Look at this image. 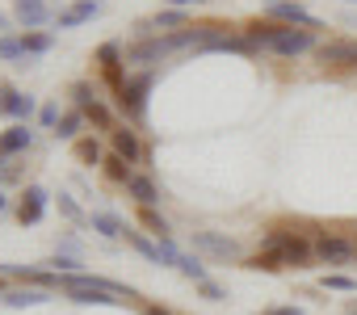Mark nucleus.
<instances>
[{"instance_id":"nucleus-1","label":"nucleus","mask_w":357,"mask_h":315,"mask_svg":"<svg viewBox=\"0 0 357 315\" xmlns=\"http://www.w3.org/2000/svg\"><path fill=\"white\" fill-rule=\"evenodd\" d=\"M244 34L252 38V47H265V51H278V55H303V51L319 47L311 30H290V26H273V22H252Z\"/></svg>"},{"instance_id":"nucleus-2","label":"nucleus","mask_w":357,"mask_h":315,"mask_svg":"<svg viewBox=\"0 0 357 315\" xmlns=\"http://www.w3.org/2000/svg\"><path fill=\"white\" fill-rule=\"evenodd\" d=\"M261 252H273V256H282V265H294V269H303V265L315 256V244H307L298 231H269Z\"/></svg>"},{"instance_id":"nucleus-3","label":"nucleus","mask_w":357,"mask_h":315,"mask_svg":"<svg viewBox=\"0 0 357 315\" xmlns=\"http://www.w3.org/2000/svg\"><path fill=\"white\" fill-rule=\"evenodd\" d=\"M151 72H139V76H126V84L114 93L118 97V109L126 114V118H135V122H143L147 118V93H151Z\"/></svg>"},{"instance_id":"nucleus-4","label":"nucleus","mask_w":357,"mask_h":315,"mask_svg":"<svg viewBox=\"0 0 357 315\" xmlns=\"http://www.w3.org/2000/svg\"><path fill=\"white\" fill-rule=\"evenodd\" d=\"M97 63H101V76H105V84L118 93V89L126 84V72H122L126 55H122V47H118V43H101V47H97Z\"/></svg>"},{"instance_id":"nucleus-5","label":"nucleus","mask_w":357,"mask_h":315,"mask_svg":"<svg viewBox=\"0 0 357 315\" xmlns=\"http://www.w3.org/2000/svg\"><path fill=\"white\" fill-rule=\"evenodd\" d=\"M164 55H172L168 34H164V38H155V34H151V38H139V43H130V47H126V63H139V68H143V63H160Z\"/></svg>"},{"instance_id":"nucleus-6","label":"nucleus","mask_w":357,"mask_h":315,"mask_svg":"<svg viewBox=\"0 0 357 315\" xmlns=\"http://www.w3.org/2000/svg\"><path fill=\"white\" fill-rule=\"evenodd\" d=\"M315 261H324V265L357 261V244H349L344 236H319V240H315Z\"/></svg>"},{"instance_id":"nucleus-7","label":"nucleus","mask_w":357,"mask_h":315,"mask_svg":"<svg viewBox=\"0 0 357 315\" xmlns=\"http://www.w3.org/2000/svg\"><path fill=\"white\" fill-rule=\"evenodd\" d=\"M269 17L278 22V26H298V30H315V17L298 5V0H273V5H269Z\"/></svg>"},{"instance_id":"nucleus-8","label":"nucleus","mask_w":357,"mask_h":315,"mask_svg":"<svg viewBox=\"0 0 357 315\" xmlns=\"http://www.w3.org/2000/svg\"><path fill=\"white\" fill-rule=\"evenodd\" d=\"M315 59L319 63H332V68H357V43H349V38L319 43L315 47Z\"/></svg>"},{"instance_id":"nucleus-9","label":"nucleus","mask_w":357,"mask_h":315,"mask_svg":"<svg viewBox=\"0 0 357 315\" xmlns=\"http://www.w3.org/2000/svg\"><path fill=\"white\" fill-rule=\"evenodd\" d=\"M194 248L211 252L215 261H240V244L227 236H215V231H194Z\"/></svg>"},{"instance_id":"nucleus-10","label":"nucleus","mask_w":357,"mask_h":315,"mask_svg":"<svg viewBox=\"0 0 357 315\" xmlns=\"http://www.w3.org/2000/svg\"><path fill=\"white\" fill-rule=\"evenodd\" d=\"M97 13H101V0H76L72 9L55 13V26H59V30H72V26H80V22H93Z\"/></svg>"},{"instance_id":"nucleus-11","label":"nucleus","mask_w":357,"mask_h":315,"mask_svg":"<svg viewBox=\"0 0 357 315\" xmlns=\"http://www.w3.org/2000/svg\"><path fill=\"white\" fill-rule=\"evenodd\" d=\"M47 198H51V194H47L43 185H30L26 198H22V206H17V219H22V223H38V219L47 215Z\"/></svg>"},{"instance_id":"nucleus-12","label":"nucleus","mask_w":357,"mask_h":315,"mask_svg":"<svg viewBox=\"0 0 357 315\" xmlns=\"http://www.w3.org/2000/svg\"><path fill=\"white\" fill-rule=\"evenodd\" d=\"M109 143H114V155H122L126 164H135V160H143V155H147V151L139 147L135 130H118V126H114V130H109Z\"/></svg>"},{"instance_id":"nucleus-13","label":"nucleus","mask_w":357,"mask_h":315,"mask_svg":"<svg viewBox=\"0 0 357 315\" xmlns=\"http://www.w3.org/2000/svg\"><path fill=\"white\" fill-rule=\"evenodd\" d=\"M17 22H22L26 30H38V26L51 22V13H47L43 0H17Z\"/></svg>"},{"instance_id":"nucleus-14","label":"nucleus","mask_w":357,"mask_h":315,"mask_svg":"<svg viewBox=\"0 0 357 315\" xmlns=\"http://www.w3.org/2000/svg\"><path fill=\"white\" fill-rule=\"evenodd\" d=\"M5 302H9V307H38V302H51V290H43V286H22V290H9Z\"/></svg>"},{"instance_id":"nucleus-15","label":"nucleus","mask_w":357,"mask_h":315,"mask_svg":"<svg viewBox=\"0 0 357 315\" xmlns=\"http://www.w3.org/2000/svg\"><path fill=\"white\" fill-rule=\"evenodd\" d=\"M126 190H130V198H135V202H139V206H143V210H147V206H155V202H160V190H155V185H151V177H139V173H135V177H130V185H126Z\"/></svg>"},{"instance_id":"nucleus-16","label":"nucleus","mask_w":357,"mask_h":315,"mask_svg":"<svg viewBox=\"0 0 357 315\" xmlns=\"http://www.w3.org/2000/svg\"><path fill=\"white\" fill-rule=\"evenodd\" d=\"M34 143V135L26 126H9L5 135H0V155H13V151H26Z\"/></svg>"},{"instance_id":"nucleus-17","label":"nucleus","mask_w":357,"mask_h":315,"mask_svg":"<svg viewBox=\"0 0 357 315\" xmlns=\"http://www.w3.org/2000/svg\"><path fill=\"white\" fill-rule=\"evenodd\" d=\"M89 223H93V231H101V236H126V223L118 219V215H109V210H93L89 215Z\"/></svg>"},{"instance_id":"nucleus-18","label":"nucleus","mask_w":357,"mask_h":315,"mask_svg":"<svg viewBox=\"0 0 357 315\" xmlns=\"http://www.w3.org/2000/svg\"><path fill=\"white\" fill-rule=\"evenodd\" d=\"M22 47H26V55H47V51L55 47V38H51L47 30H26V34H22Z\"/></svg>"},{"instance_id":"nucleus-19","label":"nucleus","mask_w":357,"mask_h":315,"mask_svg":"<svg viewBox=\"0 0 357 315\" xmlns=\"http://www.w3.org/2000/svg\"><path fill=\"white\" fill-rule=\"evenodd\" d=\"M34 109H38V105H34V97H26V93H17V89H13V97H9V105H5V118H26V122H30V118H34Z\"/></svg>"},{"instance_id":"nucleus-20","label":"nucleus","mask_w":357,"mask_h":315,"mask_svg":"<svg viewBox=\"0 0 357 315\" xmlns=\"http://www.w3.org/2000/svg\"><path fill=\"white\" fill-rule=\"evenodd\" d=\"M101 169H105V177H109V181H118V185H130V177H135V173H130V164L122 160V155H109Z\"/></svg>"},{"instance_id":"nucleus-21","label":"nucleus","mask_w":357,"mask_h":315,"mask_svg":"<svg viewBox=\"0 0 357 315\" xmlns=\"http://www.w3.org/2000/svg\"><path fill=\"white\" fill-rule=\"evenodd\" d=\"M76 160L80 164H105L101 160V143L97 139H76Z\"/></svg>"},{"instance_id":"nucleus-22","label":"nucleus","mask_w":357,"mask_h":315,"mask_svg":"<svg viewBox=\"0 0 357 315\" xmlns=\"http://www.w3.org/2000/svg\"><path fill=\"white\" fill-rule=\"evenodd\" d=\"M0 59L22 63V59H26V47H22V38H13V34H0ZM22 68H26V63H22Z\"/></svg>"},{"instance_id":"nucleus-23","label":"nucleus","mask_w":357,"mask_h":315,"mask_svg":"<svg viewBox=\"0 0 357 315\" xmlns=\"http://www.w3.org/2000/svg\"><path fill=\"white\" fill-rule=\"evenodd\" d=\"M80 122H84V114H80V109H68V114L59 118L55 135H59V139H76V135H80Z\"/></svg>"},{"instance_id":"nucleus-24","label":"nucleus","mask_w":357,"mask_h":315,"mask_svg":"<svg viewBox=\"0 0 357 315\" xmlns=\"http://www.w3.org/2000/svg\"><path fill=\"white\" fill-rule=\"evenodd\" d=\"M244 265H248V269H257V273H278V269H286V265H282V256H273V252H257V256H248Z\"/></svg>"},{"instance_id":"nucleus-25","label":"nucleus","mask_w":357,"mask_h":315,"mask_svg":"<svg viewBox=\"0 0 357 315\" xmlns=\"http://www.w3.org/2000/svg\"><path fill=\"white\" fill-rule=\"evenodd\" d=\"M126 240H130V244H135V248H139L147 261H155V265H160V244H151L143 231H130V227H126Z\"/></svg>"},{"instance_id":"nucleus-26","label":"nucleus","mask_w":357,"mask_h":315,"mask_svg":"<svg viewBox=\"0 0 357 315\" xmlns=\"http://www.w3.org/2000/svg\"><path fill=\"white\" fill-rule=\"evenodd\" d=\"M84 118H89L93 126H101V130H114V114H109V109H105L101 101H93V105L84 109Z\"/></svg>"},{"instance_id":"nucleus-27","label":"nucleus","mask_w":357,"mask_h":315,"mask_svg":"<svg viewBox=\"0 0 357 315\" xmlns=\"http://www.w3.org/2000/svg\"><path fill=\"white\" fill-rule=\"evenodd\" d=\"M176 269H181L185 277H194V282H206V265H202L198 256H185V252H181V261H176Z\"/></svg>"},{"instance_id":"nucleus-28","label":"nucleus","mask_w":357,"mask_h":315,"mask_svg":"<svg viewBox=\"0 0 357 315\" xmlns=\"http://www.w3.org/2000/svg\"><path fill=\"white\" fill-rule=\"evenodd\" d=\"M72 101H76V109L84 114V109L97 101V97H93V84H89V80H76V84H72Z\"/></svg>"},{"instance_id":"nucleus-29","label":"nucleus","mask_w":357,"mask_h":315,"mask_svg":"<svg viewBox=\"0 0 357 315\" xmlns=\"http://www.w3.org/2000/svg\"><path fill=\"white\" fill-rule=\"evenodd\" d=\"M139 219H143V227H147L151 236H160V240H168V223H164V219H160V215H155L151 206H147V210H143Z\"/></svg>"},{"instance_id":"nucleus-30","label":"nucleus","mask_w":357,"mask_h":315,"mask_svg":"<svg viewBox=\"0 0 357 315\" xmlns=\"http://www.w3.org/2000/svg\"><path fill=\"white\" fill-rule=\"evenodd\" d=\"M324 290H344V294H353L357 282H353L349 273H324Z\"/></svg>"},{"instance_id":"nucleus-31","label":"nucleus","mask_w":357,"mask_h":315,"mask_svg":"<svg viewBox=\"0 0 357 315\" xmlns=\"http://www.w3.org/2000/svg\"><path fill=\"white\" fill-rule=\"evenodd\" d=\"M59 215H63V219H72V223H84V219H89V215L68 198V194H59Z\"/></svg>"},{"instance_id":"nucleus-32","label":"nucleus","mask_w":357,"mask_h":315,"mask_svg":"<svg viewBox=\"0 0 357 315\" xmlns=\"http://www.w3.org/2000/svg\"><path fill=\"white\" fill-rule=\"evenodd\" d=\"M198 294H202L206 302H223V298H227V290H223L219 282H211V277H206V282H198Z\"/></svg>"},{"instance_id":"nucleus-33","label":"nucleus","mask_w":357,"mask_h":315,"mask_svg":"<svg viewBox=\"0 0 357 315\" xmlns=\"http://www.w3.org/2000/svg\"><path fill=\"white\" fill-rule=\"evenodd\" d=\"M59 118H63V114H59V105H55V101H47V105L38 109V122H43L47 130H55V126H59Z\"/></svg>"},{"instance_id":"nucleus-34","label":"nucleus","mask_w":357,"mask_h":315,"mask_svg":"<svg viewBox=\"0 0 357 315\" xmlns=\"http://www.w3.org/2000/svg\"><path fill=\"white\" fill-rule=\"evenodd\" d=\"M261 315H303V307H269V311H261Z\"/></svg>"},{"instance_id":"nucleus-35","label":"nucleus","mask_w":357,"mask_h":315,"mask_svg":"<svg viewBox=\"0 0 357 315\" xmlns=\"http://www.w3.org/2000/svg\"><path fill=\"white\" fill-rule=\"evenodd\" d=\"M9 97H13V84H0V114H5V105H9Z\"/></svg>"},{"instance_id":"nucleus-36","label":"nucleus","mask_w":357,"mask_h":315,"mask_svg":"<svg viewBox=\"0 0 357 315\" xmlns=\"http://www.w3.org/2000/svg\"><path fill=\"white\" fill-rule=\"evenodd\" d=\"M190 5H194V0H168V9H181V13H185Z\"/></svg>"},{"instance_id":"nucleus-37","label":"nucleus","mask_w":357,"mask_h":315,"mask_svg":"<svg viewBox=\"0 0 357 315\" xmlns=\"http://www.w3.org/2000/svg\"><path fill=\"white\" fill-rule=\"evenodd\" d=\"M143 315H172L168 307H143Z\"/></svg>"},{"instance_id":"nucleus-38","label":"nucleus","mask_w":357,"mask_h":315,"mask_svg":"<svg viewBox=\"0 0 357 315\" xmlns=\"http://www.w3.org/2000/svg\"><path fill=\"white\" fill-rule=\"evenodd\" d=\"M344 315H357V302H349V311H344Z\"/></svg>"},{"instance_id":"nucleus-39","label":"nucleus","mask_w":357,"mask_h":315,"mask_svg":"<svg viewBox=\"0 0 357 315\" xmlns=\"http://www.w3.org/2000/svg\"><path fill=\"white\" fill-rule=\"evenodd\" d=\"M0 30H9V22H5V13H0Z\"/></svg>"},{"instance_id":"nucleus-40","label":"nucleus","mask_w":357,"mask_h":315,"mask_svg":"<svg viewBox=\"0 0 357 315\" xmlns=\"http://www.w3.org/2000/svg\"><path fill=\"white\" fill-rule=\"evenodd\" d=\"M0 210H5V194H0Z\"/></svg>"},{"instance_id":"nucleus-41","label":"nucleus","mask_w":357,"mask_h":315,"mask_svg":"<svg viewBox=\"0 0 357 315\" xmlns=\"http://www.w3.org/2000/svg\"><path fill=\"white\" fill-rule=\"evenodd\" d=\"M344 5H357V0H344Z\"/></svg>"}]
</instances>
